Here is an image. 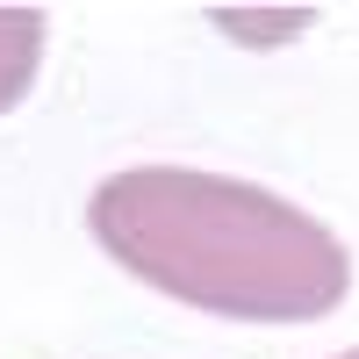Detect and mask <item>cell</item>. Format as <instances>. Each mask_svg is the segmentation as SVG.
Returning <instances> with one entry per match:
<instances>
[{
    "label": "cell",
    "mask_w": 359,
    "mask_h": 359,
    "mask_svg": "<svg viewBox=\"0 0 359 359\" xmlns=\"http://www.w3.org/2000/svg\"><path fill=\"white\" fill-rule=\"evenodd\" d=\"M86 230L144 287L230 323H316L352 287V252L331 223L230 172H108L86 201Z\"/></svg>",
    "instance_id": "cell-1"
},
{
    "label": "cell",
    "mask_w": 359,
    "mask_h": 359,
    "mask_svg": "<svg viewBox=\"0 0 359 359\" xmlns=\"http://www.w3.org/2000/svg\"><path fill=\"white\" fill-rule=\"evenodd\" d=\"M43 65V15L36 8H0V115L15 101H29Z\"/></svg>",
    "instance_id": "cell-2"
},
{
    "label": "cell",
    "mask_w": 359,
    "mask_h": 359,
    "mask_svg": "<svg viewBox=\"0 0 359 359\" xmlns=\"http://www.w3.org/2000/svg\"><path fill=\"white\" fill-rule=\"evenodd\" d=\"M208 22H216L223 36H237V43H252V50H273V43L309 36V29H316V8H216Z\"/></svg>",
    "instance_id": "cell-3"
},
{
    "label": "cell",
    "mask_w": 359,
    "mask_h": 359,
    "mask_svg": "<svg viewBox=\"0 0 359 359\" xmlns=\"http://www.w3.org/2000/svg\"><path fill=\"white\" fill-rule=\"evenodd\" d=\"M338 359H359V345H352V352H338Z\"/></svg>",
    "instance_id": "cell-4"
}]
</instances>
